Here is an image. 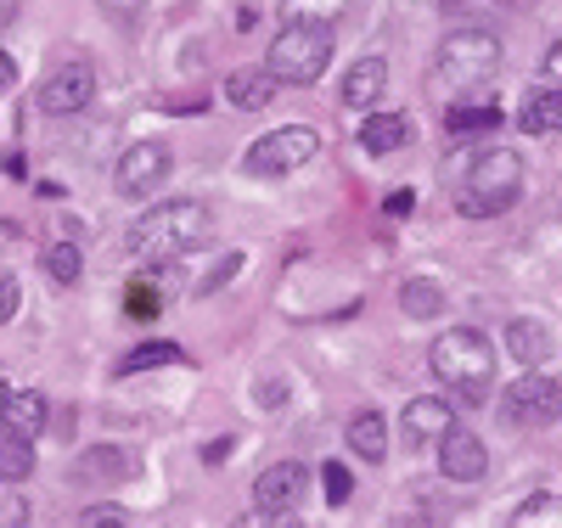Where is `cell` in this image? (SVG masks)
Instances as JSON below:
<instances>
[{"label": "cell", "mask_w": 562, "mask_h": 528, "mask_svg": "<svg viewBox=\"0 0 562 528\" xmlns=\"http://www.w3.org/2000/svg\"><path fill=\"white\" fill-rule=\"evenodd\" d=\"M428 366L434 377L450 389L456 405H484L490 400V377H495V349L479 326H450L434 338L428 349Z\"/></svg>", "instance_id": "1"}, {"label": "cell", "mask_w": 562, "mask_h": 528, "mask_svg": "<svg viewBox=\"0 0 562 528\" xmlns=\"http://www.w3.org/2000/svg\"><path fill=\"white\" fill-rule=\"evenodd\" d=\"M214 243V214L203 203H164L153 214H140L130 231V254L135 259H180V254H198Z\"/></svg>", "instance_id": "2"}, {"label": "cell", "mask_w": 562, "mask_h": 528, "mask_svg": "<svg viewBox=\"0 0 562 528\" xmlns=\"http://www.w3.org/2000/svg\"><path fill=\"white\" fill-rule=\"evenodd\" d=\"M383 85H389V63L383 57H360V63H349V79H344V108H378V96H383Z\"/></svg>", "instance_id": "17"}, {"label": "cell", "mask_w": 562, "mask_h": 528, "mask_svg": "<svg viewBox=\"0 0 562 528\" xmlns=\"http://www.w3.org/2000/svg\"><path fill=\"white\" fill-rule=\"evenodd\" d=\"M225 102L243 108V113H259V108L276 102V79L265 68H237V74L225 79Z\"/></svg>", "instance_id": "19"}, {"label": "cell", "mask_w": 562, "mask_h": 528, "mask_svg": "<svg viewBox=\"0 0 562 528\" xmlns=\"http://www.w3.org/2000/svg\"><path fill=\"white\" fill-rule=\"evenodd\" d=\"M315 153H321V135H315L310 124H281V130H270V135L254 141L248 158H243V169H248V175H293V169H304Z\"/></svg>", "instance_id": "6"}, {"label": "cell", "mask_w": 562, "mask_h": 528, "mask_svg": "<svg viewBox=\"0 0 562 528\" xmlns=\"http://www.w3.org/2000/svg\"><path fill=\"white\" fill-rule=\"evenodd\" d=\"M506 349H512V360H518L524 371H529V366H546V360H551V332H546L540 321L518 315V321L506 326Z\"/></svg>", "instance_id": "20"}, {"label": "cell", "mask_w": 562, "mask_h": 528, "mask_svg": "<svg viewBox=\"0 0 562 528\" xmlns=\"http://www.w3.org/2000/svg\"><path fill=\"white\" fill-rule=\"evenodd\" d=\"M299 495H304V467L299 461H276V467L259 472V484H254V512L265 523H281L299 506Z\"/></svg>", "instance_id": "10"}, {"label": "cell", "mask_w": 562, "mask_h": 528, "mask_svg": "<svg viewBox=\"0 0 562 528\" xmlns=\"http://www.w3.org/2000/svg\"><path fill=\"white\" fill-rule=\"evenodd\" d=\"M169 169H175V153L164 141H135L113 169V186H119V198H158L169 186Z\"/></svg>", "instance_id": "9"}, {"label": "cell", "mask_w": 562, "mask_h": 528, "mask_svg": "<svg viewBox=\"0 0 562 528\" xmlns=\"http://www.w3.org/2000/svg\"><path fill=\"white\" fill-rule=\"evenodd\" d=\"M518 198H524V153H512V147L479 153L473 175H467V191H461V214L467 220H495Z\"/></svg>", "instance_id": "4"}, {"label": "cell", "mask_w": 562, "mask_h": 528, "mask_svg": "<svg viewBox=\"0 0 562 528\" xmlns=\"http://www.w3.org/2000/svg\"><path fill=\"white\" fill-rule=\"evenodd\" d=\"M180 293V270L175 259H153V270L130 287V315H153L158 304H169Z\"/></svg>", "instance_id": "14"}, {"label": "cell", "mask_w": 562, "mask_h": 528, "mask_svg": "<svg viewBox=\"0 0 562 528\" xmlns=\"http://www.w3.org/2000/svg\"><path fill=\"white\" fill-rule=\"evenodd\" d=\"M113 523H124L119 506H90V512H79V528H113Z\"/></svg>", "instance_id": "31"}, {"label": "cell", "mask_w": 562, "mask_h": 528, "mask_svg": "<svg viewBox=\"0 0 562 528\" xmlns=\"http://www.w3.org/2000/svg\"><path fill=\"white\" fill-rule=\"evenodd\" d=\"M231 276H237V259H225L220 270H209V281H203V293H214V287H225Z\"/></svg>", "instance_id": "33"}, {"label": "cell", "mask_w": 562, "mask_h": 528, "mask_svg": "<svg viewBox=\"0 0 562 528\" xmlns=\"http://www.w3.org/2000/svg\"><path fill=\"white\" fill-rule=\"evenodd\" d=\"M18 299H23V293H18V276L0 270V326H7V321L18 315Z\"/></svg>", "instance_id": "30"}, {"label": "cell", "mask_w": 562, "mask_h": 528, "mask_svg": "<svg viewBox=\"0 0 562 528\" xmlns=\"http://www.w3.org/2000/svg\"><path fill=\"white\" fill-rule=\"evenodd\" d=\"M405 439L411 445H439L450 427H456V411H450V400H434V394H422V400H411L405 405Z\"/></svg>", "instance_id": "12"}, {"label": "cell", "mask_w": 562, "mask_h": 528, "mask_svg": "<svg viewBox=\"0 0 562 528\" xmlns=\"http://www.w3.org/2000/svg\"><path fill=\"white\" fill-rule=\"evenodd\" d=\"M175 360H180V349H175V344H140V349H130V355L119 360V377L153 371V366H175Z\"/></svg>", "instance_id": "26"}, {"label": "cell", "mask_w": 562, "mask_h": 528, "mask_svg": "<svg viewBox=\"0 0 562 528\" xmlns=\"http://www.w3.org/2000/svg\"><path fill=\"white\" fill-rule=\"evenodd\" d=\"M12 79H18V68H12V57L0 52V90H12Z\"/></svg>", "instance_id": "35"}, {"label": "cell", "mask_w": 562, "mask_h": 528, "mask_svg": "<svg viewBox=\"0 0 562 528\" xmlns=\"http://www.w3.org/2000/svg\"><path fill=\"white\" fill-rule=\"evenodd\" d=\"M439 79L450 90H473V85H490L501 74V40L484 34V29H456L439 40Z\"/></svg>", "instance_id": "5"}, {"label": "cell", "mask_w": 562, "mask_h": 528, "mask_svg": "<svg viewBox=\"0 0 562 528\" xmlns=\"http://www.w3.org/2000/svg\"><path fill=\"white\" fill-rule=\"evenodd\" d=\"M400 310H405L411 321H434V315L445 310V287H439L434 276H411V281L400 287Z\"/></svg>", "instance_id": "22"}, {"label": "cell", "mask_w": 562, "mask_h": 528, "mask_svg": "<svg viewBox=\"0 0 562 528\" xmlns=\"http://www.w3.org/2000/svg\"><path fill=\"white\" fill-rule=\"evenodd\" d=\"M355 0H281V18L288 23H338Z\"/></svg>", "instance_id": "25"}, {"label": "cell", "mask_w": 562, "mask_h": 528, "mask_svg": "<svg viewBox=\"0 0 562 528\" xmlns=\"http://www.w3.org/2000/svg\"><path fill=\"white\" fill-rule=\"evenodd\" d=\"M0 427H7V434H18V439H40V434H45V394H34V389H7Z\"/></svg>", "instance_id": "15"}, {"label": "cell", "mask_w": 562, "mask_h": 528, "mask_svg": "<svg viewBox=\"0 0 562 528\" xmlns=\"http://www.w3.org/2000/svg\"><path fill=\"white\" fill-rule=\"evenodd\" d=\"M85 484H124V478H135V456L119 450V445H97V450H85L79 467H74Z\"/></svg>", "instance_id": "18"}, {"label": "cell", "mask_w": 562, "mask_h": 528, "mask_svg": "<svg viewBox=\"0 0 562 528\" xmlns=\"http://www.w3.org/2000/svg\"><path fill=\"white\" fill-rule=\"evenodd\" d=\"M333 63V23H281L265 52V74L276 85H315Z\"/></svg>", "instance_id": "3"}, {"label": "cell", "mask_w": 562, "mask_h": 528, "mask_svg": "<svg viewBox=\"0 0 562 528\" xmlns=\"http://www.w3.org/2000/svg\"><path fill=\"white\" fill-rule=\"evenodd\" d=\"M0 405H7V382H0Z\"/></svg>", "instance_id": "36"}, {"label": "cell", "mask_w": 562, "mask_h": 528, "mask_svg": "<svg viewBox=\"0 0 562 528\" xmlns=\"http://www.w3.org/2000/svg\"><path fill=\"white\" fill-rule=\"evenodd\" d=\"M501 119V108H490V102H467V108H450L445 113V130L450 135H467V130H490Z\"/></svg>", "instance_id": "27"}, {"label": "cell", "mask_w": 562, "mask_h": 528, "mask_svg": "<svg viewBox=\"0 0 562 528\" xmlns=\"http://www.w3.org/2000/svg\"><path fill=\"white\" fill-rule=\"evenodd\" d=\"M506 523L512 528H562V495H529Z\"/></svg>", "instance_id": "24"}, {"label": "cell", "mask_w": 562, "mask_h": 528, "mask_svg": "<svg viewBox=\"0 0 562 528\" xmlns=\"http://www.w3.org/2000/svg\"><path fill=\"white\" fill-rule=\"evenodd\" d=\"M349 495H355V478H349V467H338V461H333V467H326V501L344 506Z\"/></svg>", "instance_id": "29"}, {"label": "cell", "mask_w": 562, "mask_h": 528, "mask_svg": "<svg viewBox=\"0 0 562 528\" xmlns=\"http://www.w3.org/2000/svg\"><path fill=\"white\" fill-rule=\"evenodd\" d=\"M439 472L450 478V484H479V478L490 472V450L479 434H467V427H450V434L439 439Z\"/></svg>", "instance_id": "11"}, {"label": "cell", "mask_w": 562, "mask_h": 528, "mask_svg": "<svg viewBox=\"0 0 562 528\" xmlns=\"http://www.w3.org/2000/svg\"><path fill=\"white\" fill-rule=\"evenodd\" d=\"M349 450H355L360 461H383V456H389V416H383V411L349 416Z\"/></svg>", "instance_id": "21"}, {"label": "cell", "mask_w": 562, "mask_h": 528, "mask_svg": "<svg viewBox=\"0 0 562 528\" xmlns=\"http://www.w3.org/2000/svg\"><path fill=\"white\" fill-rule=\"evenodd\" d=\"M501 411H506L512 427H551V422L562 416V382L546 377L540 366H529V371L506 389Z\"/></svg>", "instance_id": "8"}, {"label": "cell", "mask_w": 562, "mask_h": 528, "mask_svg": "<svg viewBox=\"0 0 562 528\" xmlns=\"http://www.w3.org/2000/svg\"><path fill=\"white\" fill-rule=\"evenodd\" d=\"M97 7H102L108 18H119V23H130V18H140V12H147V0H97Z\"/></svg>", "instance_id": "32"}, {"label": "cell", "mask_w": 562, "mask_h": 528, "mask_svg": "<svg viewBox=\"0 0 562 528\" xmlns=\"http://www.w3.org/2000/svg\"><path fill=\"white\" fill-rule=\"evenodd\" d=\"M405 141H411V119H405V113L366 108V119H360V147H366L371 158H389V153H400Z\"/></svg>", "instance_id": "13"}, {"label": "cell", "mask_w": 562, "mask_h": 528, "mask_svg": "<svg viewBox=\"0 0 562 528\" xmlns=\"http://www.w3.org/2000/svg\"><path fill=\"white\" fill-rule=\"evenodd\" d=\"M546 79H551V85H562V40L546 52Z\"/></svg>", "instance_id": "34"}, {"label": "cell", "mask_w": 562, "mask_h": 528, "mask_svg": "<svg viewBox=\"0 0 562 528\" xmlns=\"http://www.w3.org/2000/svg\"><path fill=\"white\" fill-rule=\"evenodd\" d=\"M45 270H52V281L74 287V281L85 276V259H79V248H74V243H52V248H45Z\"/></svg>", "instance_id": "28"}, {"label": "cell", "mask_w": 562, "mask_h": 528, "mask_svg": "<svg viewBox=\"0 0 562 528\" xmlns=\"http://www.w3.org/2000/svg\"><path fill=\"white\" fill-rule=\"evenodd\" d=\"M34 472V439H18L0 427V484H23Z\"/></svg>", "instance_id": "23"}, {"label": "cell", "mask_w": 562, "mask_h": 528, "mask_svg": "<svg viewBox=\"0 0 562 528\" xmlns=\"http://www.w3.org/2000/svg\"><path fill=\"white\" fill-rule=\"evenodd\" d=\"M518 124L529 135H562V85H535L518 108Z\"/></svg>", "instance_id": "16"}, {"label": "cell", "mask_w": 562, "mask_h": 528, "mask_svg": "<svg viewBox=\"0 0 562 528\" xmlns=\"http://www.w3.org/2000/svg\"><path fill=\"white\" fill-rule=\"evenodd\" d=\"M40 113L45 119H74V113H85L90 102H97V68H90L85 57H68V63H57L52 74L40 79Z\"/></svg>", "instance_id": "7"}, {"label": "cell", "mask_w": 562, "mask_h": 528, "mask_svg": "<svg viewBox=\"0 0 562 528\" xmlns=\"http://www.w3.org/2000/svg\"><path fill=\"white\" fill-rule=\"evenodd\" d=\"M439 7H461V0H439Z\"/></svg>", "instance_id": "37"}]
</instances>
